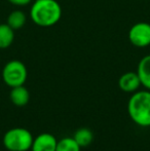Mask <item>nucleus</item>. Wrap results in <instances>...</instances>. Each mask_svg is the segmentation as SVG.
I'll use <instances>...</instances> for the list:
<instances>
[{
	"instance_id": "nucleus-9",
	"label": "nucleus",
	"mask_w": 150,
	"mask_h": 151,
	"mask_svg": "<svg viewBox=\"0 0 150 151\" xmlns=\"http://www.w3.org/2000/svg\"><path fill=\"white\" fill-rule=\"evenodd\" d=\"M9 98L11 103L18 107H24L29 103L30 93L24 86H19L16 88H11L9 93Z\"/></svg>"
},
{
	"instance_id": "nucleus-2",
	"label": "nucleus",
	"mask_w": 150,
	"mask_h": 151,
	"mask_svg": "<svg viewBox=\"0 0 150 151\" xmlns=\"http://www.w3.org/2000/svg\"><path fill=\"white\" fill-rule=\"evenodd\" d=\"M128 113L139 127H150V91H139L133 93L128 102Z\"/></svg>"
},
{
	"instance_id": "nucleus-7",
	"label": "nucleus",
	"mask_w": 150,
	"mask_h": 151,
	"mask_svg": "<svg viewBox=\"0 0 150 151\" xmlns=\"http://www.w3.org/2000/svg\"><path fill=\"white\" fill-rule=\"evenodd\" d=\"M118 86L122 91L135 93L140 88L141 81L137 72H126L120 76L119 80H118Z\"/></svg>"
},
{
	"instance_id": "nucleus-5",
	"label": "nucleus",
	"mask_w": 150,
	"mask_h": 151,
	"mask_svg": "<svg viewBox=\"0 0 150 151\" xmlns=\"http://www.w3.org/2000/svg\"><path fill=\"white\" fill-rule=\"evenodd\" d=\"M128 40L137 47H146L150 45V24L140 22L133 25L128 31Z\"/></svg>"
},
{
	"instance_id": "nucleus-12",
	"label": "nucleus",
	"mask_w": 150,
	"mask_h": 151,
	"mask_svg": "<svg viewBox=\"0 0 150 151\" xmlns=\"http://www.w3.org/2000/svg\"><path fill=\"white\" fill-rule=\"evenodd\" d=\"M74 140L77 142V144L81 148L88 147V145H90V143L94 140V134L88 127H80L75 132L74 136H73Z\"/></svg>"
},
{
	"instance_id": "nucleus-8",
	"label": "nucleus",
	"mask_w": 150,
	"mask_h": 151,
	"mask_svg": "<svg viewBox=\"0 0 150 151\" xmlns=\"http://www.w3.org/2000/svg\"><path fill=\"white\" fill-rule=\"evenodd\" d=\"M137 74L140 78L141 86L150 91V55L143 57L138 64Z\"/></svg>"
},
{
	"instance_id": "nucleus-13",
	"label": "nucleus",
	"mask_w": 150,
	"mask_h": 151,
	"mask_svg": "<svg viewBox=\"0 0 150 151\" xmlns=\"http://www.w3.org/2000/svg\"><path fill=\"white\" fill-rule=\"evenodd\" d=\"M81 147L77 144L74 138L66 137L58 141L56 151H80Z\"/></svg>"
},
{
	"instance_id": "nucleus-10",
	"label": "nucleus",
	"mask_w": 150,
	"mask_h": 151,
	"mask_svg": "<svg viewBox=\"0 0 150 151\" xmlns=\"http://www.w3.org/2000/svg\"><path fill=\"white\" fill-rule=\"evenodd\" d=\"M26 22L27 17L24 12H22V10H14V12L8 14L6 24L14 30H20L25 26Z\"/></svg>"
},
{
	"instance_id": "nucleus-14",
	"label": "nucleus",
	"mask_w": 150,
	"mask_h": 151,
	"mask_svg": "<svg viewBox=\"0 0 150 151\" xmlns=\"http://www.w3.org/2000/svg\"><path fill=\"white\" fill-rule=\"evenodd\" d=\"M7 1L16 6H25L30 4L32 0H7Z\"/></svg>"
},
{
	"instance_id": "nucleus-1",
	"label": "nucleus",
	"mask_w": 150,
	"mask_h": 151,
	"mask_svg": "<svg viewBox=\"0 0 150 151\" xmlns=\"http://www.w3.org/2000/svg\"><path fill=\"white\" fill-rule=\"evenodd\" d=\"M62 17V7L56 0H35L30 9V18L39 27L56 25Z\"/></svg>"
},
{
	"instance_id": "nucleus-6",
	"label": "nucleus",
	"mask_w": 150,
	"mask_h": 151,
	"mask_svg": "<svg viewBox=\"0 0 150 151\" xmlns=\"http://www.w3.org/2000/svg\"><path fill=\"white\" fill-rule=\"evenodd\" d=\"M58 140L54 135L42 133L34 138L32 143V151H56Z\"/></svg>"
},
{
	"instance_id": "nucleus-11",
	"label": "nucleus",
	"mask_w": 150,
	"mask_h": 151,
	"mask_svg": "<svg viewBox=\"0 0 150 151\" xmlns=\"http://www.w3.org/2000/svg\"><path fill=\"white\" fill-rule=\"evenodd\" d=\"M14 40V30L7 24H0V50L9 47Z\"/></svg>"
},
{
	"instance_id": "nucleus-3",
	"label": "nucleus",
	"mask_w": 150,
	"mask_h": 151,
	"mask_svg": "<svg viewBox=\"0 0 150 151\" xmlns=\"http://www.w3.org/2000/svg\"><path fill=\"white\" fill-rule=\"evenodd\" d=\"M32 134L25 127H12L3 136V145L8 151H28L33 143Z\"/></svg>"
},
{
	"instance_id": "nucleus-4",
	"label": "nucleus",
	"mask_w": 150,
	"mask_h": 151,
	"mask_svg": "<svg viewBox=\"0 0 150 151\" xmlns=\"http://www.w3.org/2000/svg\"><path fill=\"white\" fill-rule=\"evenodd\" d=\"M28 77V70L23 62L18 60L9 61L2 70V79L9 88L24 86Z\"/></svg>"
}]
</instances>
